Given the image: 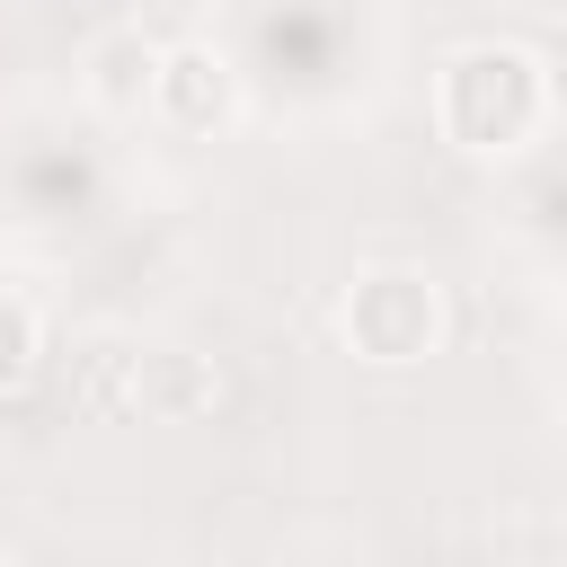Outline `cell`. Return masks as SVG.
<instances>
[{"instance_id": "3", "label": "cell", "mask_w": 567, "mask_h": 567, "mask_svg": "<svg viewBox=\"0 0 567 567\" xmlns=\"http://www.w3.org/2000/svg\"><path fill=\"white\" fill-rule=\"evenodd\" d=\"M151 106H159L177 133H221V124L239 115V71H230V53H213V44H159Z\"/></svg>"}, {"instance_id": "7", "label": "cell", "mask_w": 567, "mask_h": 567, "mask_svg": "<svg viewBox=\"0 0 567 567\" xmlns=\"http://www.w3.org/2000/svg\"><path fill=\"white\" fill-rule=\"evenodd\" d=\"M0 567H9V558H0Z\"/></svg>"}, {"instance_id": "1", "label": "cell", "mask_w": 567, "mask_h": 567, "mask_svg": "<svg viewBox=\"0 0 567 567\" xmlns=\"http://www.w3.org/2000/svg\"><path fill=\"white\" fill-rule=\"evenodd\" d=\"M434 115H443V133L461 151H514L549 115V71L523 44H470L434 80Z\"/></svg>"}, {"instance_id": "2", "label": "cell", "mask_w": 567, "mask_h": 567, "mask_svg": "<svg viewBox=\"0 0 567 567\" xmlns=\"http://www.w3.org/2000/svg\"><path fill=\"white\" fill-rule=\"evenodd\" d=\"M337 319H346V346L363 363H416L443 337V292L425 266H372V275H354Z\"/></svg>"}, {"instance_id": "4", "label": "cell", "mask_w": 567, "mask_h": 567, "mask_svg": "<svg viewBox=\"0 0 567 567\" xmlns=\"http://www.w3.org/2000/svg\"><path fill=\"white\" fill-rule=\"evenodd\" d=\"M89 97L106 106V115H133V106H151V71H159V44L142 35V27H106L97 44H89Z\"/></svg>"}, {"instance_id": "5", "label": "cell", "mask_w": 567, "mask_h": 567, "mask_svg": "<svg viewBox=\"0 0 567 567\" xmlns=\"http://www.w3.org/2000/svg\"><path fill=\"white\" fill-rule=\"evenodd\" d=\"M124 363H133V408H151V416H204L221 399V381L186 346H151V354H124Z\"/></svg>"}, {"instance_id": "6", "label": "cell", "mask_w": 567, "mask_h": 567, "mask_svg": "<svg viewBox=\"0 0 567 567\" xmlns=\"http://www.w3.org/2000/svg\"><path fill=\"white\" fill-rule=\"evenodd\" d=\"M27 363H35V310L18 292H0V390L27 381Z\"/></svg>"}]
</instances>
